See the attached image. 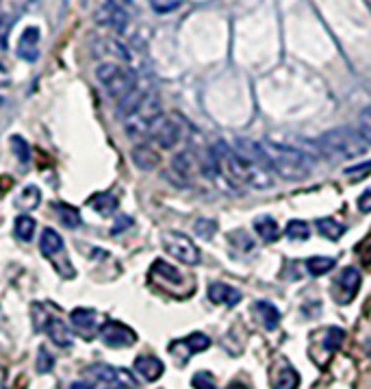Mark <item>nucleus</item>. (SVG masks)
<instances>
[{
  "label": "nucleus",
  "instance_id": "nucleus-9",
  "mask_svg": "<svg viewBox=\"0 0 371 389\" xmlns=\"http://www.w3.org/2000/svg\"><path fill=\"white\" fill-rule=\"evenodd\" d=\"M100 340L109 348H126L137 342V333L122 322H106L100 328Z\"/></svg>",
  "mask_w": 371,
  "mask_h": 389
},
{
  "label": "nucleus",
  "instance_id": "nucleus-32",
  "mask_svg": "<svg viewBox=\"0 0 371 389\" xmlns=\"http://www.w3.org/2000/svg\"><path fill=\"white\" fill-rule=\"evenodd\" d=\"M343 337H345L343 328H339V326L328 328V330H326V337H324V348L332 355V353H335V350H339V346L343 344Z\"/></svg>",
  "mask_w": 371,
  "mask_h": 389
},
{
  "label": "nucleus",
  "instance_id": "nucleus-4",
  "mask_svg": "<svg viewBox=\"0 0 371 389\" xmlns=\"http://www.w3.org/2000/svg\"><path fill=\"white\" fill-rule=\"evenodd\" d=\"M211 159H213L217 176L226 178L232 188H244L246 176H248V159L246 157H241L226 142H215L211 148Z\"/></svg>",
  "mask_w": 371,
  "mask_h": 389
},
{
  "label": "nucleus",
  "instance_id": "nucleus-44",
  "mask_svg": "<svg viewBox=\"0 0 371 389\" xmlns=\"http://www.w3.org/2000/svg\"><path fill=\"white\" fill-rule=\"evenodd\" d=\"M228 389H250L246 383H232V385H228Z\"/></svg>",
  "mask_w": 371,
  "mask_h": 389
},
{
  "label": "nucleus",
  "instance_id": "nucleus-30",
  "mask_svg": "<svg viewBox=\"0 0 371 389\" xmlns=\"http://www.w3.org/2000/svg\"><path fill=\"white\" fill-rule=\"evenodd\" d=\"M335 264L337 261L332 257H313L306 261V268L313 276H322V274H326V272H330L332 268H335Z\"/></svg>",
  "mask_w": 371,
  "mask_h": 389
},
{
  "label": "nucleus",
  "instance_id": "nucleus-10",
  "mask_svg": "<svg viewBox=\"0 0 371 389\" xmlns=\"http://www.w3.org/2000/svg\"><path fill=\"white\" fill-rule=\"evenodd\" d=\"M150 137L163 148V151H170V148H174V146L180 142V126H178L172 118L161 116V118L155 122V126H152Z\"/></svg>",
  "mask_w": 371,
  "mask_h": 389
},
{
  "label": "nucleus",
  "instance_id": "nucleus-40",
  "mask_svg": "<svg viewBox=\"0 0 371 389\" xmlns=\"http://www.w3.org/2000/svg\"><path fill=\"white\" fill-rule=\"evenodd\" d=\"M369 172H371V161H367V163H358V165H352V168H345V176H349L352 181L365 178Z\"/></svg>",
  "mask_w": 371,
  "mask_h": 389
},
{
  "label": "nucleus",
  "instance_id": "nucleus-21",
  "mask_svg": "<svg viewBox=\"0 0 371 389\" xmlns=\"http://www.w3.org/2000/svg\"><path fill=\"white\" fill-rule=\"evenodd\" d=\"M89 207L100 215H111L118 209V198L113 194H109V192L96 194L94 198H89Z\"/></svg>",
  "mask_w": 371,
  "mask_h": 389
},
{
  "label": "nucleus",
  "instance_id": "nucleus-6",
  "mask_svg": "<svg viewBox=\"0 0 371 389\" xmlns=\"http://www.w3.org/2000/svg\"><path fill=\"white\" fill-rule=\"evenodd\" d=\"M161 244L165 252L172 254L176 261L187 264V266H198L200 264V248L191 242V237L178 231H165L161 235Z\"/></svg>",
  "mask_w": 371,
  "mask_h": 389
},
{
  "label": "nucleus",
  "instance_id": "nucleus-14",
  "mask_svg": "<svg viewBox=\"0 0 371 389\" xmlns=\"http://www.w3.org/2000/svg\"><path fill=\"white\" fill-rule=\"evenodd\" d=\"M131 159H133V163L137 165V168H139V170H143V172H150V170H155L157 165L161 163V157H159V153L155 151V148H150V146H143V144H139V146H135V148H133Z\"/></svg>",
  "mask_w": 371,
  "mask_h": 389
},
{
  "label": "nucleus",
  "instance_id": "nucleus-34",
  "mask_svg": "<svg viewBox=\"0 0 371 389\" xmlns=\"http://www.w3.org/2000/svg\"><path fill=\"white\" fill-rule=\"evenodd\" d=\"M194 233L202 239H213L215 233H217V222L209 220V218H200V220H196V224H194Z\"/></svg>",
  "mask_w": 371,
  "mask_h": 389
},
{
  "label": "nucleus",
  "instance_id": "nucleus-16",
  "mask_svg": "<svg viewBox=\"0 0 371 389\" xmlns=\"http://www.w3.org/2000/svg\"><path fill=\"white\" fill-rule=\"evenodd\" d=\"M135 369H137V374L141 376V379H145V381H159L161 376H163V372H165V367H163V361L161 359H157V357H139L137 361H135Z\"/></svg>",
  "mask_w": 371,
  "mask_h": 389
},
{
  "label": "nucleus",
  "instance_id": "nucleus-24",
  "mask_svg": "<svg viewBox=\"0 0 371 389\" xmlns=\"http://www.w3.org/2000/svg\"><path fill=\"white\" fill-rule=\"evenodd\" d=\"M256 311L261 313V320H263L265 328H269V330L278 328V324H281V318H283L281 311H278V307H274L267 300H258L256 303Z\"/></svg>",
  "mask_w": 371,
  "mask_h": 389
},
{
  "label": "nucleus",
  "instance_id": "nucleus-5",
  "mask_svg": "<svg viewBox=\"0 0 371 389\" xmlns=\"http://www.w3.org/2000/svg\"><path fill=\"white\" fill-rule=\"evenodd\" d=\"M161 102L155 94H143L139 105L124 118V131L126 135L141 142L143 137H150L155 122L161 118Z\"/></svg>",
  "mask_w": 371,
  "mask_h": 389
},
{
  "label": "nucleus",
  "instance_id": "nucleus-36",
  "mask_svg": "<svg viewBox=\"0 0 371 389\" xmlns=\"http://www.w3.org/2000/svg\"><path fill=\"white\" fill-rule=\"evenodd\" d=\"M11 148H13V155L20 159V163L22 165H29V161H31V148H29L26 139L13 135L11 137Z\"/></svg>",
  "mask_w": 371,
  "mask_h": 389
},
{
  "label": "nucleus",
  "instance_id": "nucleus-26",
  "mask_svg": "<svg viewBox=\"0 0 371 389\" xmlns=\"http://www.w3.org/2000/svg\"><path fill=\"white\" fill-rule=\"evenodd\" d=\"M298 385H300V376L289 365L281 367V372H278L274 381V389H298Z\"/></svg>",
  "mask_w": 371,
  "mask_h": 389
},
{
  "label": "nucleus",
  "instance_id": "nucleus-13",
  "mask_svg": "<svg viewBox=\"0 0 371 389\" xmlns=\"http://www.w3.org/2000/svg\"><path fill=\"white\" fill-rule=\"evenodd\" d=\"M207 296L209 300L215 303V305H224V307H235L241 303V291L226 285V283H211L209 289H207Z\"/></svg>",
  "mask_w": 371,
  "mask_h": 389
},
{
  "label": "nucleus",
  "instance_id": "nucleus-1",
  "mask_svg": "<svg viewBox=\"0 0 371 389\" xmlns=\"http://www.w3.org/2000/svg\"><path fill=\"white\" fill-rule=\"evenodd\" d=\"M232 148L241 157L265 165L271 174H278L285 181H302L313 170V157L295 146L237 137Z\"/></svg>",
  "mask_w": 371,
  "mask_h": 389
},
{
  "label": "nucleus",
  "instance_id": "nucleus-41",
  "mask_svg": "<svg viewBox=\"0 0 371 389\" xmlns=\"http://www.w3.org/2000/svg\"><path fill=\"white\" fill-rule=\"evenodd\" d=\"M358 209L363 213H371V190H367L361 198H358Z\"/></svg>",
  "mask_w": 371,
  "mask_h": 389
},
{
  "label": "nucleus",
  "instance_id": "nucleus-37",
  "mask_svg": "<svg viewBox=\"0 0 371 389\" xmlns=\"http://www.w3.org/2000/svg\"><path fill=\"white\" fill-rule=\"evenodd\" d=\"M52 367H54V357L48 353V348H40V353H37V372L40 374H48L52 372Z\"/></svg>",
  "mask_w": 371,
  "mask_h": 389
},
{
  "label": "nucleus",
  "instance_id": "nucleus-43",
  "mask_svg": "<svg viewBox=\"0 0 371 389\" xmlns=\"http://www.w3.org/2000/svg\"><path fill=\"white\" fill-rule=\"evenodd\" d=\"M68 389H94V385H89V383H85V381H77V383H72Z\"/></svg>",
  "mask_w": 371,
  "mask_h": 389
},
{
  "label": "nucleus",
  "instance_id": "nucleus-45",
  "mask_svg": "<svg viewBox=\"0 0 371 389\" xmlns=\"http://www.w3.org/2000/svg\"><path fill=\"white\" fill-rule=\"evenodd\" d=\"M122 3H133V0H122Z\"/></svg>",
  "mask_w": 371,
  "mask_h": 389
},
{
  "label": "nucleus",
  "instance_id": "nucleus-3",
  "mask_svg": "<svg viewBox=\"0 0 371 389\" xmlns=\"http://www.w3.org/2000/svg\"><path fill=\"white\" fill-rule=\"evenodd\" d=\"M96 79L106 94L118 102L126 100L128 96H133L137 91L135 72L122 63H111V61L100 63L96 68Z\"/></svg>",
  "mask_w": 371,
  "mask_h": 389
},
{
  "label": "nucleus",
  "instance_id": "nucleus-22",
  "mask_svg": "<svg viewBox=\"0 0 371 389\" xmlns=\"http://www.w3.org/2000/svg\"><path fill=\"white\" fill-rule=\"evenodd\" d=\"M98 46H100L98 52H102V54H109V57H118L124 63L131 61V52H128V48L122 42H118V40H109V37H104V40L98 42Z\"/></svg>",
  "mask_w": 371,
  "mask_h": 389
},
{
  "label": "nucleus",
  "instance_id": "nucleus-18",
  "mask_svg": "<svg viewBox=\"0 0 371 389\" xmlns=\"http://www.w3.org/2000/svg\"><path fill=\"white\" fill-rule=\"evenodd\" d=\"M172 170L176 176H180L182 181H189L194 176V170H196V159H194V153L191 151H182L178 155H174L172 159Z\"/></svg>",
  "mask_w": 371,
  "mask_h": 389
},
{
  "label": "nucleus",
  "instance_id": "nucleus-15",
  "mask_svg": "<svg viewBox=\"0 0 371 389\" xmlns=\"http://www.w3.org/2000/svg\"><path fill=\"white\" fill-rule=\"evenodd\" d=\"M44 328H46V333H48V337L52 340V344H57V346H61V348H68V346L74 344L72 333H70V328L65 326L63 320H59V318H48Z\"/></svg>",
  "mask_w": 371,
  "mask_h": 389
},
{
  "label": "nucleus",
  "instance_id": "nucleus-12",
  "mask_svg": "<svg viewBox=\"0 0 371 389\" xmlns=\"http://www.w3.org/2000/svg\"><path fill=\"white\" fill-rule=\"evenodd\" d=\"M40 29L37 26H26L17 40V57L33 63L40 57Z\"/></svg>",
  "mask_w": 371,
  "mask_h": 389
},
{
  "label": "nucleus",
  "instance_id": "nucleus-33",
  "mask_svg": "<svg viewBox=\"0 0 371 389\" xmlns=\"http://www.w3.org/2000/svg\"><path fill=\"white\" fill-rule=\"evenodd\" d=\"M228 242H230V246H235L237 250H244V252H250L254 248V239L246 231H232V233H228Z\"/></svg>",
  "mask_w": 371,
  "mask_h": 389
},
{
  "label": "nucleus",
  "instance_id": "nucleus-2",
  "mask_svg": "<svg viewBox=\"0 0 371 389\" xmlns=\"http://www.w3.org/2000/svg\"><path fill=\"white\" fill-rule=\"evenodd\" d=\"M315 148L326 159H356L369 151V142L361 135V131H354L349 126H339L324 133Z\"/></svg>",
  "mask_w": 371,
  "mask_h": 389
},
{
  "label": "nucleus",
  "instance_id": "nucleus-7",
  "mask_svg": "<svg viewBox=\"0 0 371 389\" xmlns=\"http://www.w3.org/2000/svg\"><path fill=\"white\" fill-rule=\"evenodd\" d=\"M96 20L109 29H113L116 33H124L131 22V15L124 9L122 3L118 0H104V5L96 11Z\"/></svg>",
  "mask_w": 371,
  "mask_h": 389
},
{
  "label": "nucleus",
  "instance_id": "nucleus-17",
  "mask_svg": "<svg viewBox=\"0 0 371 389\" xmlns=\"http://www.w3.org/2000/svg\"><path fill=\"white\" fill-rule=\"evenodd\" d=\"M40 246H42V252H44L48 259H57V257L63 254V250H65L63 237H61L57 231H54V229H44L42 239H40Z\"/></svg>",
  "mask_w": 371,
  "mask_h": 389
},
{
  "label": "nucleus",
  "instance_id": "nucleus-35",
  "mask_svg": "<svg viewBox=\"0 0 371 389\" xmlns=\"http://www.w3.org/2000/svg\"><path fill=\"white\" fill-rule=\"evenodd\" d=\"M182 344L189 346V353H204L211 346V337L204 335V333H191L189 337H184Z\"/></svg>",
  "mask_w": 371,
  "mask_h": 389
},
{
  "label": "nucleus",
  "instance_id": "nucleus-39",
  "mask_svg": "<svg viewBox=\"0 0 371 389\" xmlns=\"http://www.w3.org/2000/svg\"><path fill=\"white\" fill-rule=\"evenodd\" d=\"M191 385H194V389H217L215 379H213L209 372H198V374L194 376Z\"/></svg>",
  "mask_w": 371,
  "mask_h": 389
},
{
  "label": "nucleus",
  "instance_id": "nucleus-23",
  "mask_svg": "<svg viewBox=\"0 0 371 389\" xmlns=\"http://www.w3.org/2000/svg\"><path fill=\"white\" fill-rule=\"evenodd\" d=\"M152 274L157 276L159 281H168V283H174V285H180V283L184 281V279H182V274H180L174 266L161 261V259H157V261H155V266H152Z\"/></svg>",
  "mask_w": 371,
  "mask_h": 389
},
{
  "label": "nucleus",
  "instance_id": "nucleus-38",
  "mask_svg": "<svg viewBox=\"0 0 371 389\" xmlns=\"http://www.w3.org/2000/svg\"><path fill=\"white\" fill-rule=\"evenodd\" d=\"M358 131H361V135L371 146V107H367L365 111H361V116H358Z\"/></svg>",
  "mask_w": 371,
  "mask_h": 389
},
{
  "label": "nucleus",
  "instance_id": "nucleus-11",
  "mask_svg": "<svg viewBox=\"0 0 371 389\" xmlns=\"http://www.w3.org/2000/svg\"><path fill=\"white\" fill-rule=\"evenodd\" d=\"M358 289H361V272L356 268H345L335 283L337 303H341V305L352 303V298L358 293Z\"/></svg>",
  "mask_w": 371,
  "mask_h": 389
},
{
  "label": "nucleus",
  "instance_id": "nucleus-19",
  "mask_svg": "<svg viewBox=\"0 0 371 389\" xmlns=\"http://www.w3.org/2000/svg\"><path fill=\"white\" fill-rule=\"evenodd\" d=\"M315 227H317L319 235H324L326 239H330V242H337V239H341L345 235V227L335 218H319L317 222H315Z\"/></svg>",
  "mask_w": 371,
  "mask_h": 389
},
{
  "label": "nucleus",
  "instance_id": "nucleus-8",
  "mask_svg": "<svg viewBox=\"0 0 371 389\" xmlns=\"http://www.w3.org/2000/svg\"><path fill=\"white\" fill-rule=\"evenodd\" d=\"M91 374L100 383H104L106 389H137V381L128 369H118L111 365H94L91 367Z\"/></svg>",
  "mask_w": 371,
  "mask_h": 389
},
{
  "label": "nucleus",
  "instance_id": "nucleus-31",
  "mask_svg": "<svg viewBox=\"0 0 371 389\" xmlns=\"http://www.w3.org/2000/svg\"><path fill=\"white\" fill-rule=\"evenodd\" d=\"M40 202H42V192H40V188H35V185L24 188L20 198H17V205H20L22 209H35Z\"/></svg>",
  "mask_w": 371,
  "mask_h": 389
},
{
  "label": "nucleus",
  "instance_id": "nucleus-20",
  "mask_svg": "<svg viewBox=\"0 0 371 389\" xmlns=\"http://www.w3.org/2000/svg\"><path fill=\"white\" fill-rule=\"evenodd\" d=\"M254 229L258 233V237L263 239V242H276L278 237H281V227H278V222L274 218H258L254 220Z\"/></svg>",
  "mask_w": 371,
  "mask_h": 389
},
{
  "label": "nucleus",
  "instance_id": "nucleus-42",
  "mask_svg": "<svg viewBox=\"0 0 371 389\" xmlns=\"http://www.w3.org/2000/svg\"><path fill=\"white\" fill-rule=\"evenodd\" d=\"M131 224H133V220H131V218L118 220V222H116V227H113V231H111V233H113V235H120L122 231H126L124 227H131Z\"/></svg>",
  "mask_w": 371,
  "mask_h": 389
},
{
  "label": "nucleus",
  "instance_id": "nucleus-29",
  "mask_svg": "<svg viewBox=\"0 0 371 389\" xmlns=\"http://www.w3.org/2000/svg\"><path fill=\"white\" fill-rule=\"evenodd\" d=\"M285 233H287L289 239H293V242H304V239L310 237V229H308V224L304 220H291L287 224V229H285Z\"/></svg>",
  "mask_w": 371,
  "mask_h": 389
},
{
  "label": "nucleus",
  "instance_id": "nucleus-28",
  "mask_svg": "<svg viewBox=\"0 0 371 389\" xmlns=\"http://www.w3.org/2000/svg\"><path fill=\"white\" fill-rule=\"evenodd\" d=\"M57 215L63 222L65 229H79L81 227V213L77 207H70V205H59L57 207Z\"/></svg>",
  "mask_w": 371,
  "mask_h": 389
},
{
  "label": "nucleus",
  "instance_id": "nucleus-25",
  "mask_svg": "<svg viewBox=\"0 0 371 389\" xmlns=\"http://www.w3.org/2000/svg\"><path fill=\"white\" fill-rule=\"evenodd\" d=\"M70 320L74 326H79L83 330H91L96 326V311L94 309H74L70 313Z\"/></svg>",
  "mask_w": 371,
  "mask_h": 389
},
{
  "label": "nucleus",
  "instance_id": "nucleus-27",
  "mask_svg": "<svg viewBox=\"0 0 371 389\" xmlns=\"http://www.w3.org/2000/svg\"><path fill=\"white\" fill-rule=\"evenodd\" d=\"M35 229H37V222L29 215H20L15 220V235H17V239H22V242H31L35 235Z\"/></svg>",
  "mask_w": 371,
  "mask_h": 389
}]
</instances>
